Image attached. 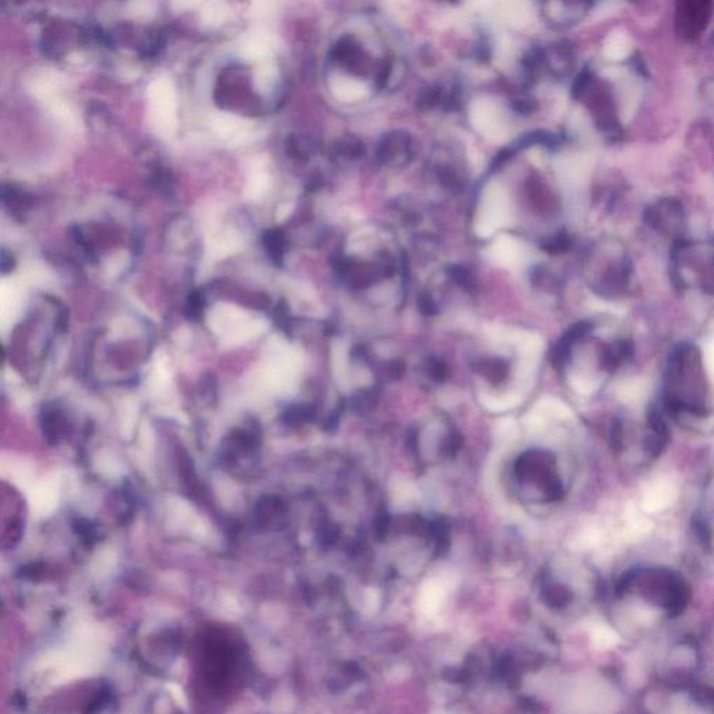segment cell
<instances>
[{
    "mask_svg": "<svg viewBox=\"0 0 714 714\" xmlns=\"http://www.w3.org/2000/svg\"><path fill=\"white\" fill-rule=\"evenodd\" d=\"M707 385L699 349L686 343L676 346L667 363L665 408L674 415L707 416L710 412Z\"/></svg>",
    "mask_w": 714,
    "mask_h": 714,
    "instance_id": "cell-1",
    "label": "cell"
},
{
    "mask_svg": "<svg viewBox=\"0 0 714 714\" xmlns=\"http://www.w3.org/2000/svg\"><path fill=\"white\" fill-rule=\"evenodd\" d=\"M151 113L156 128L162 134H170L176 126L174 90L167 80H158L149 87Z\"/></svg>",
    "mask_w": 714,
    "mask_h": 714,
    "instance_id": "cell-2",
    "label": "cell"
},
{
    "mask_svg": "<svg viewBox=\"0 0 714 714\" xmlns=\"http://www.w3.org/2000/svg\"><path fill=\"white\" fill-rule=\"evenodd\" d=\"M412 156V141L409 134L392 131L384 135L379 148L377 159L384 165L404 166Z\"/></svg>",
    "mask_w": 714,
    "mask_h": 714,
    "instance_id": "cell-3",
    "label": "cell"
},
{
    "mask_svg": "<svg viewBox=\"0 0 714 714\" xmlns=\"http://www.w3.org/2000/svg\"><path fill=\"white\" fill-rule=\"evenodd\" d=\"M42 429H44V434L49 442H58V440L60 438L63 429H65V420H63L62 413L55 409H52V410L47 409L44 412V417H42Z\"/></svg>",
    "mask_w": 714,
    "mask_h": 714,
    "instance_id": "cell-4",
    "label": "cell"
},
{
    "mask_svg": "<svg viewBox=\"0 0 714 714\" xmlns=\"http://www.w3.org/2000/svg\"><path fill=\"white\" fill-rule=\"evenodd\" d=\"M442 589L434 583H430L427 585L423 590H422V595H420V608L424 614L427 615H431L434 614L440 606H441V601H442Z\"/></svg>",
    "mask_w": 714,
    "mask_h": 714,
    "instance_id": "cell-5",
    "label": "cell"
},
{
    "mask_svg": "<svg viewBox=\"0 0 714 714\" xmlns=\"http://www.w3.org/2000/svg\"><path fill=\"white\" fill-rule=\"evenodd\" d=\"M314 417V410L310 406H292L283 415V422L289 426H299L310 422Z\"/></svg>",
    "mask_w": 714,
    "mask_h": 714,
    "instance_id": "cell-6",
    "label": "cell"
},
{
    "mask_svg": "<svg viewBox=\"0 0 714 714\" xmlns=\"http://www.w3.org/2000/svg\"><path fill=\"white\" fill-rule=\"evenodd\" d=\"M244 123L235 117V116H229V115H224V116H219L218 119L214 120V128L217 133H219L221 135H232L233 133H238L243 128Z\"/></svg>",
    "mask_w": 714,
    "mask_h": 714,
    "instance_id": "cell-7",
    "label": "cell"
},
{
    "mask_svg": "<svg viewBox=\"0 0 714 714\" xmlns=\"http://www.w3.org/2000/svg\"><path fill=\"white\" fill-rule=\"evenodd\" d=\"M338 151L346 158H359L365 153V144L354 135H346L339 141Z\"/></svg>",
    "mask_w": 714,
    "mask_h": 714,
    "instance_id": "cell-8",
    "label": "cell"
},
{
    "mask_svg": "<svg viewBox=\"0 0 714 714\" xmlns=\"http://www.w3.org/2000/svg\"><path fill=\"white\" fill-rule=\"evenodd\" d=\"M448 271V275L451 276V279L458 283L460 288H465L467 290H472L473 286H474V279L472 276V274L462 265H451L447 268Z\"/></svg>",
    "mask_w": 714,
    "mask_h": 714,
    "instance_id": "cell-9",
    "label": "cell"
},
{
    "mask_svg": "<svg viewBox=\"0 0 714 714\" xmlns=\"http://www.w3.org/2000/svg\"><path fill=\"white\" fill-rule=\"evenodd\" d=\"M267 183H268L267 176L263 174V172H257L249 181V185L246 189V196L253 200L260 199L267 189Z\"/></svg>",
    "mask_w": 714,
    "mask_h": 714,
    "instance_id": "cell-10",
    "label": "cell"
},
{
    "mask_svg": "<svg viewBox=\"0 0 714 714\" xmlns=\"http://www.w3.org/2000/svg\"><path fill=\"white\" fill-rule=\"evenodd\" d=\"M444 99V95H442V91L440 88H435V87H430V88H426L420 92L419 98H417V103L420 108L426 109V108H433L438 103H441V101Z\"/></svg>",
    "mask_w": 714,
    "mask_h": 714,
    "instance_id": "cell-11",
    "label": "cell"
},
{
    "mask_svg": "<svg viewBox=\"0 0 714 714\" xmlns=\"http://www.w3.org/2000/svg\"><path fill=\"white\" fill-rule=\"evenodd\" d=\"M479 370L490 380H501L506 373V366L501 362H485L481 363Z\"/></svg>",
    "mask_w": 714,
    "mask_h": 714,
    "instance_id": "cell-12",
    "label": "cell"
},
{
    "mask_svg": "<svg viewBox=\"0 0 714 714\" xmlns=\"http://www.w3.org/2000/svg\"><path fill=\"white\" fill-rule=\"evenodd\" d=\"M243 55H246V58H261L265 52H267V48L263 42V38H251L250 41H247L244 45H243Z\"/></svg>",
    "mask_w": 714,
    "mask_h": 714,
    "instance_id": "cell-13",
    "label": "cell"
},
{
    "mask_svg": "<svg viewBox=\"0 0 714 714\" xmlns=\"http://www.w3.org/2000/svg\"><path fill=\"white\" fill-rule=\"evenodd\" d=\"M593 639L599 646H610L614 643V633L607 628H599L593 632Z\"/></svg>",
    "mask_w": 714,
    "mask_h": 714,
    "instance_id": "cell-14",
    "label": "cell"
},
{
    "mask_svg": "<svg viewBox=\"0 0 714 714\" xmlns=\"http://www.w3.org/2000/svg\"><path fill=\"white\" fill-rule=\"evenodd\" d=\"M565 244H567L565 236H563V235H561V236H557V238H553V239H550V240L545 242L542 247H543L545 250H547L549 253H557V251L563 250Z\"/></svg>",
    "mask_w": 714,
    "mask_h": 714,
    "instance_id": "cell-15",
    "label": "cell"
},
{
    "mask_svg": "<svg viewBox=\"0 0 714 714\" xmlns=\"http://www.w3.org/2000/svg\"><path fill=\"white\" fill-rule=\"evenodd\" d=\"M76 531H77L80 536H83V538H84L85 540H91V539L94 538V533H95V530H94L92 524H91L90 522H87V520H77Z\"/></svg>",
    "mask_w": 714,
    "mask_h": 714,
    "instance_id": "cell-16",
    "label": "cell"
},
{
    "mask_svg": "<svg viewBox=\"0 0 714 714\" xmlns=\"http://www.w3.org/2000/svg\"><path fill=\"white\" fill-rule=\"evenodd\" d=\"M429 372H430L431 377H434L435 380H442L447 374V369H445L444 363H441L438 360H430Z\"/></svg>",
    "mask_w": 714,
    "mask_h": 714,
    "instance_id": "cell-17",
    "label": "cell"
},
{
    "mask_svg": "<svg viewBox=\"0 0 714 714\" xmlns=\"http://www.w3.org/2000/svg\"><path fill=\"white\" fill-rule=\"evenodd\" d=\"M513 109L520 113H531L536 109L533 99H516L513 101Z\"/></svg>",
    "mask_w": 714,
    "mask_h": 714,
    "instance_id": "cell-18",
    "label": "cell"
},
{
    "mask_svg": "<svg viewBox=\"0 0 714 714\" xmlns=\"http://www.w3.org/2000/svg\"><path fill=\"white\" fill-rule=\"evenodd\" d=\"M388 529H390V517L385 513H380V516L376 520V536H379V538L385 536Z\"/></svg>",
    "mask_w": 714,
    "mask_h": 714,
    "instance_id": "cell-19",
    "label": "cell"
},
{
    "mask_svg": "<svg viewBox=\"0 0 714 714\" xmlns=\"http://www.w3.org/2000/svg\"><path fill=\"white\" fill-rule=\"evenodd\" d=\"M419 306H420V310L424 313V314H434L437 311V307L433 301V299L427 294H423L420 297V301H419Z\"/></svg>",
    "mask_w": 714,
    "mask_h": 714,
    "instance_id": "cell-20",
    "label": "cell"
},
{
    "mask_svg": "<svg viewBox=\"0 0 714 714\" xmlns=\"http://www.w3.org/2000/svg\"><path fill=\"white\" fill-rule=\"evenodd\" d=\"M460 445H462L460 437H458V435H452V437L449 438V441H448V445H447V451H448L449 454H455L456 451H459Z\"/></svg>",
    "mask_w": 714,
    "mask_h": 714,
    "instance_id": "cell-21",
    "label": "cell"
}]
</instances>
